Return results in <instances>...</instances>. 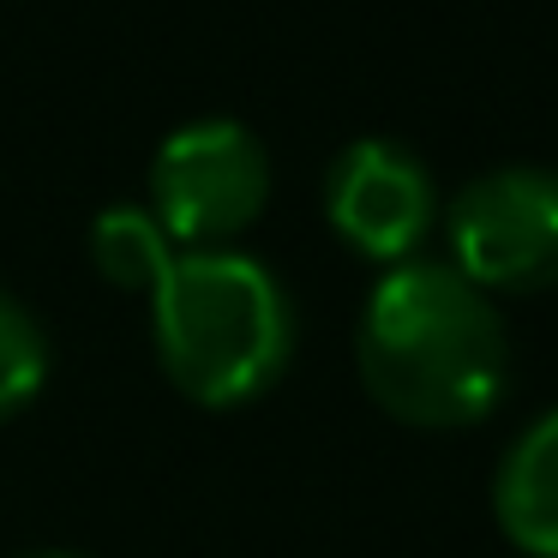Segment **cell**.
Returning <instances> with one entry per match:
<instances>
[{
    "mask_svg": "<svg viewBox=\"0 0 558 558\" xmlns=\"http://www.w3.org/2000/svg\"><path fill=\"white\" fill-rule=\"evenodd\" d=\"M361 385L409 426H469L510 385V325L450 258H402L366 289L354 325Z\"/></svg>",
    "mask_w": 558,
    "mask_h": 558,
    "instance_id": "1",
    "label": "cell"
},
{
    "mask_svg": "<svg viewBox=\"0 0 558 558\" xmlns=\"http://www.w3.org/2000/svg\"><path fill=\"white\" fill-rule=\"evenodd\" d=\"M162 373L205 409L265 397L294 354V306L265 258L241 246H181L150 294Z\"/></svg>",
    "mask_w": 558,
    "mask_h": 558,
    "instance_id": "2",
    "label": "cell"
},
{
    "mask_svg": "<svg viewBox=\"0 0 558 558\" xmlns=\"http://www.w3.org/2000/svg\"><path fill=\"white\" fill-rule=\"evenodd\" d=\"M270 198V150L229 114L174 126L150 157V217L174 246H229Z\"/></svg>",
    "mask_w": 558,
    "mask_h": 558,
    "instance_id": "3",
    "label": "cell"
},
{
    "mask_svg": "<svg viewBox=\"0 0 558 558\" xmlns=\"http://www.w3.org/2000/svg\"><path fill=\"white\" fill-rule=\"evenodd\" d=\"M450 265L486 294H534L558 282V169L498 162L445 210Z\"/></svg>",
    "mask_w": 558,
    "mask_h": 558,
    "instance_id": "4",
    "label": "cell"
},
{
    "mask_svg": "<svg viewBox=\"0 0 558 558\" xmlns=\"http://www.w3.org/2000/svg\"><path fill=\"white\" fill-rule=\"evenodd\" d=\"M325 217L354 253L402 265L421 253V241L438 222V186L433 169L402 138H354L330 157L325 174Z\"/></svg>",
    "mask_w": 558,
    "mask_h": 558,
    "instance_id": "5",
    "label": "cell"
},
{
    "mask_svg": "<svg viewBox=\"0 0 558 558\" xmlns=\"http://www.w3.org/2000/svg\"><path fill=\"white\" fill-rule=\"evenodd\" d=\"M493 517L529 558H558V402L534 414L493 474Z\"/></svg>",
    "mask_w": 558,
    "mask_h": 558,
    "instance_id": "6",
    "label": "cell"
},
{
    "mask_svg": "<svg viewBox=\"0 0 558 558\" xmlns=\"http://www.w3.org/2000/svg\"><path fill=\"white\" fill-rule=\"evenodd\" d=\"M174 258H181V246L150 217V205L121 198V205L97 210V222H90V265L126 294H157L162 277L174 270Z\"/></svg>",
    "mask_w": 558,
    "mask_h": 558,
    "instance_id": "7",
    "label": "cell"
},
{
    "mask_svg": "<svg viewBox=\"0 0 558 558\" xmlns=\"http://www.w3.org/2000/svg\"><path fill=\"white\" fill-rule=\"evenodd\" d=\"M49 378V337L13 289H0V421L19 414Z\"/></svg>",
    "mask_w": 558,
    "mask_h": 558,
    "instance_id": "8",
    "label": "cell"
},
{
    "mask_svg": "<svg viewBox=\"0 0 558 558\" xmlns=\"http://www.w3.org/2000/svg\"><path fill=\"white\" fill-rule=\"evenodd\" d=\"M13 558H85V553H73V546H25V553H13Z\"/></svg>",
    "mask_w": 558,
    "mask_h": 558,
    "instance_id": "9",
    "label": "cell"
}]
</instances>
